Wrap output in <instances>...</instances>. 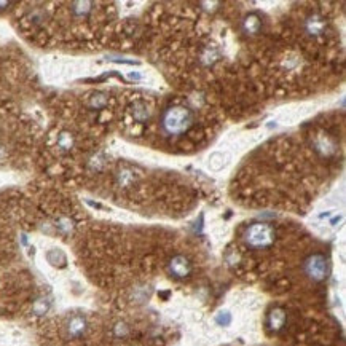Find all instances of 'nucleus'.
<instances>
[{
	"instance_id": "obj_1",
	"label": "nucleus",
	"mask_w": 346,
	"mask_h": 346,
	"mask_svg": "<svg viewBox=\"0 0 346 346\" xmlns=\"http://www.w3.org/2000/svg\"><path fill=\"white\" fill-rule=\"evenodd\" d=\"M161 123H163V129L168 134L177 136V134L185 133L191 126V123H193V115H191V110H188L187 107L175 105L165 112Z\"/></svg>"
},
{
	"instance_id": "obj_2",
	"label": "nucleus",
	"mask_w": 346,
	"mask_h": 346,
	"mask_svg": "<svg viewBox=\"0 0 346 346\" xmlns=\"http://www.w3.org/2000/svg\"><path fill=\"white\" fill-rule=\"evenodd\" d=\"M246 241L254 249H265L274 241V232L266 224H254L246 232Z\"/></svg>"
},
{
	"instance_id": "obj_3",
	"label": "nucleus",
	"mask_w": 346,
	"mask_h": 346,
	"mask_svg": "<svg viewBox=\"0 0 346 346\" xmlns=\"http://www.w3.org/2000/svg\"><path fill=\"white\" fill-rule=\"evenodd\" d=\"M305 270L308 273L310 278H313L314 281H322L327 274V262L326 259L321 256V254H316L308 259V262L305 263Z\"/></svg>"
},
{
	"instance_id": "obj_4",
	"label": "nucleus",
	"mask_w": 346,
	"mask_h": 346,
	"mask_svg": "<svg viewBox=\"0 0 346 346\" xmlns=\"http://www.w3.org/2000/svg\"><path fill=\"white\" fill-rule=\"evenodd\" d=\"M169 270H171V273L175 276V278H185V276L190 274L191 266L185 257L177 256L171 260V263H169Z\"/></svg>"
},
{
	"instance_id": "obj_5",
	"label": "nucleus",
	"mask_w": 346,
	"mask_h": 346,
	"mask_svg": "<svg viewBox=\"0 0 346 346\" xmlns=\"http://www.w3.org/2000/svg\"><path fill=\"white\" fill-rule=\"evenodd\" d=\"M85 329H86V322H85V319L80 318V316H75V318H72L71 321H69L67 334L71 338H79V337L83 335Z\"/></svg>"
},
{
	"instance_id": "obj_6",
	"label": "nucleus",
	"mask_w": 346,
	"mask_h": 346,
	"mask_svg": "<svg viewBox=\"0 0 346 346\" xmlns=\"http://www.w3.org/2000/svg\"><path fill=\"white\" fill-rule=\"evenodd\" d=\"M284 322H286V314H284V311L281 308H276L271 313V316H270V326H271V329L279 330L284 326Z\"/></svg>"
},
{
	"instance_id": "obj_7",
	"label": "nucleus",
	"mask_w": 346,
	"mask_h": 346,
	"mask_svg": "<svg viewBox=\"0 0 346 346\" xmlns=\"http://www.w3.org/2000/svg\"><path fill=\"white\" fill-rule=\"evenodd\" d=\"M58 144H59L61 149H71L72 144H74V139H72V136L69 134V133H63V134L59 136Z\"/></svg>"
},
{
	"instance_id": "obj_8",
	"label": "nucleus",
	"mask_w": 346,
	"mask_h": 346,
	"mask_svg": "<svg viewBox=\"0 0 346 346\" xmlns=\"http://www.w3.org/2000/svg\"><path fill=\"white\" fill-rule=\"evenodd\" d=\"M89 104H91L93 109H101V107H104V104H105V96L101 94V93H96L93 97L89 99Z\"/></svg>"
},
{
	"instance_id": "obj_9",
	"label": "nucleus",
	"mask_w": 346,
	"mask_h": 346,
	"mask_svg": "<svg viewBox=\"0 0 346 346\" xmlns=\"http://www.w3.org/2000/svg\"><path fill=\"white\" fill-rule=\"evenodd\" d=\"M259 27H260V21L256 16H251L246 19V29H248L249 32H257Z\"/></svg>"
},
{
	"instance_id": "obj_10",
	"label": "nucleus",
	"mask_w": 346,
	"mask_h": 346,
	"mask_svg": "<svg viewBox=\"0 0 346 346\" xmlns=\"http://www.w3.org/2000/svg\"><path fill=\"white\" fill-rule=\"evenodd\" d=\"M48 310V305L47 303H43V302H38L37 305H35V311L37 313H40V314H43L45 311Z\"/></svg>"
}]
</instances>
